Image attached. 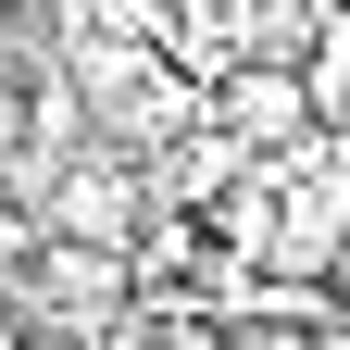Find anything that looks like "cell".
<instances>
[{
  "label": "cell",
  "mask_w": 350,
  "mask_h": 350,
  "mask_svg": "<svg viewBox=\"0 0 350 350\" xmlns=\"http://www.w3.org/2000/svg\"><path fill=\"white\" fill-rule=\"evenodd\" d=\"M213 125H226L238 150H300L325 113H313V88H300V63H275V51H262V63H226V88H213Z\"/></svg>",
  "instance_id": "obj_1"
},
{
  "label": "cell",
  "mask_w": 350,
  "mask_h": 350,
  "mask_svg": "<svg viewBox=\"0 0 350 350\" xmlns=\"http://www.w3.org/2000/svg\"><path fill=\"white\" fill-rule=\"evenodd\" d=\"M51 226H63V238H100V250H113L125 226H138V188H125V175H100V163H75V175H63V200H51Z\"/></svg>",
  "instance_id": "obj_2"
},
{
  "label": "cell",
  "mask_w": 350,
  "mask_h": 350,
  "mask_svg": "<svg viewBox=\"0 0 350 350\" xmlns=\"http://www.w3.org/2000/svg\"><path fill=\"white\" fill-rule=\"evenodd\" d=\"M325 275H338V325H350V238H338V250H325Z\"/></svg>",
  "instance_id": "obj_3"
},
{
  "label": "cell",
  "mask_w": 350,
  "mask_h": 350,
  "mask_svg": "<svg viewBox=\"0 0 350 350\" xmlns=\"http://www.w3.org/2000/svg\"><path fill=\"white\" fill-rule=\"evenodd\" d=\"M13 125H25V100H13V75H0V150H13Z\"/></svg>",
  "instance_id": "obj_4"
},
{
  "label": "cell",
  "mask_w": 350,
  "mask_h": 350,
  "mask_svg": "<svg viewBox=\"0 0 350 350\" xmlns=\"http://www.w3.org/2000/svg\"><path fill=\"white\" fill-rule=\"evenodd\" d=\"M313 350H350V325H325V338H313Z\"/></svg>",
  "instance_id": "obj_5"
}]
</instances>
